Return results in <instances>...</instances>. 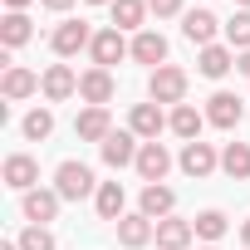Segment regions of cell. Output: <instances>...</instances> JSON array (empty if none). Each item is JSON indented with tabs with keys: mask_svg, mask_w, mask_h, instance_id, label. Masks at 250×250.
Instances as JSON below:
<instances>
[{
	"mask_svg": "<svg viewBox=\"0 0 250 250\" xmlns=\"http://www.w3.org/2000/svg\"><path fill=\"white\" fill-rule=\"evenodd\" d=\"M54 191H59L64 201H83V196H98V182H93V172H88L83 162H59Z\"/></svg>",
	"mask_w": 250,
	"mask_h": 250,
	"instance_id": "cell-1",
	"label": "cell"
},
{
	"mask_svg": "<svg viewBox=\"0 0 250 250\" xmlns=\"http://www.w3.org/2000/svg\"><path fill=\"white\" fill-rule=\"evenodd\" d=\"M147 93H152V103H182L187 98V74L172 69V64H162V69H152Z\"/></svg>",
	"mask_w": 250,
	"mask_h": 250,
	"instance_id": "cell-2",
	"label": "cell"
},
{
	"mask_svg": "<svg viewBox=\"0 0 250 250\" xmlns=\"http://www.w3.org/2000/svg\"><path fill=\"white\" fill-rule=\"evenodd\" d=\"M88 54H93V64H98V69H113L118 59H128V54H133V44L123 40V30H98V35H93V44H88Z\"/></svg>",
	"mask_w": 250,
	"mask_h": 250,
	"instance_id": "cell-3",
	"label": "cell"
},
{
	"mask_svg": "<svg viewBox=\"0 0 250 250\" xmlns=\"http://www.w3.org/2000/svg\"><path fill=\"white\" fill-rule=\"evenodd\" d=\"M167 128V118H162V103H133L128 113V133H138L143 143H157V133Z\"/></svg>",
	"mask_w": 250,
	"mask_h": 250,
	"instance_id": "cell-4",
	"label": "cell"
},
{
	"mask_svg": "<svg viewBox=\"0 0 250 250\" xmlns=\"http://www.w3.org/2000/svg\"><path fill=\"white\" fill-rule=\"evenodd\" d=\"M138 143H143L138 133H108L98 152H103V162H108V167H133V162H138V152H143Z\"/></svg>",
	"mask_w": 250,
	"mask_h": 250,
	"instance_id": "cell-5",
	"label": "cell"
},
{
	"mask_svg": "<svg viewBox=\"0 0 250 250\" xmlns=\"http://www.w3.org/2000/svg\"><path fill=\"white\" fill-rule=\"evenodd\" d=\"M49 44H54V54H59V59H69V54H79V49H88V44H93V30H88L83 20H64V25L54 30V40H49Z\"/></svg>",
	"mask_w": 250,
	"mask_h": 250,
	"instance_id": "cell-6",
	"label": "cell"
},
{
	"mask_svg": "<svg viewBox=\"0 0 250 250\" xmlns=\"http://www.w3.org/2000/svg\"><path fill=\"white\" fill-rule=\"evenodd\" d=\"M40 88H44V98H49V103H64V98H74V93H79V74H74L69 64H49V69H44V79H40Z\"/></svg>",
	"mask_w": 250,
	"mask_h": 250,
	"instance_id": "cell-7",
	"label": "cell"
},
{
	"mask_svg": "<svg viewBox=\"0 0 250 250\" xmlns=\"http://www.w3.org/2000/svg\"><path fill=\"white\" fill-rule=\"evenodd\" d=\"M133 167H138V177L152 187V182H162V177L172 172V152H167L162 143H143V152H138V162H133Z\"/></svg>",
	"mask_w": 250,
	"mask_h": 250,
	"instance_id": "cell-8",
	"label": "cell"
},
{
	"mask_svg": "<svg viewBox=\"0 0 250 250\" xmlns=\"http://www.w3.org/2000/svg\"><path fill=\"white\" fill-rule=\"evenodd\" d=\"M177 162H182V172H187V177H211V172L221 167L216 147H211V143H201V138H196V143H187Z\"/></svg>",
	"mask_w": 250,
	"mask_h": 250,
	"instance_id": "cell-9",
	"label": "cell"
},
{
	"mask_svg": "<svg viewBox=\"0 0 250 250\" xmlns=\"http://www.w3.org/2000/svg\"><path fill=\"white\" fill-rule=\"evenodd\" d=\"M59 191H44V187H35V191H25V201H20V211H25V221L30 226H44V221H54L59 216Z\"/></svg>",
	"mask_w": 250,
	"mask_h": 250,
	"instance_id": "cell-10",
	"label": "cell"
},
{
	"mask_svg": "<svg viewBox=\"0 0 250 250\" xmlns=\"http://www.w3.org/2000/svg\"><path fill=\"white\" fill-rule=\"evenodd\" d=\"M79 98H83L88 108H103V103L113 98V74L98 69V64H93L88 74H79Z\"/></svg>",
	"mask_w": 250,
	"mask_h": 250,
	"instance_id": "cell-11",
	"label": "cell"
},
{
	"mask_svg": "<svg viewBox=\"0 0 250 250\" xmlns=\"http://www.w3.org/2000/svg\"><path fill=\"white\" fill-rule=\"evenodd\" d=\"M147 240H157V221H147L143 211L118 221V245H128V250H143Z\"/></svg>",
	"mask_w": 250,
	"mask_h": 250,
	"instance_id": "cell-12",
	"label": "cell"
},
{
	"mask_svg": "<svg viewBox=\"0 0 250 250\" xmlns=\"http://www.w3.org/2000/svg\"><path fill=\"white\" fill-rule=\"evenodd\" d=\"M35 182H40V162L35 157H25V152L5 157V187L10 191H35Z\"/></svg>",
	"mask_w": 250,
	"mask_h": 250,
	"instance_id": "cell-13",
	"label": "cell"
},
{
	"mask_svg": "<svg viewBox=\"0 0 250 250\" xmlns=\"http://www.w3.org/2000/svg\"><path fill=\"white\" fill-rule=\"evenodd\" d=\"M245 118V103L235 98V93H211V108H206V123H216V128H235V123Z\"/></svg>",
	"mask_w": 250,
	"mask_h": 250,
	"instance_id": "cell-14",
	"label": "cell"
},
{
	"mask_svg": "<svg viewBox=\"0 0 250 250\" xmlns=\"http://www.w3.org/2000/svg\"><path fill=\"white\" fill-rule=\"evenodd\" d=\"M216 25H221V20H216L211 10H187V15H182V35H187L191 44H201V49L216 44Z\"/></svg>",
	"mask_w": 250,
	"mask_h": 250,
	"instance_id": "cell-15",
	"label": "cell"
},
{
	"mask_svg": "<svg viewBox=\"0 0 250 250\" xmlns=\"http://www.w3.org/2000/svg\"><path fill=\"white\" fill-rule=\"evenodd\" d=\"M191 240H196V226H191V221H182V216L157 221V245H162V250H187Z\"/></svg>",
	"mask_w": 250,
	"mask_h": 250,
	"instance_id": "cell-16",
	"label": "cell"
},
{
	"mask_svg": "<svg viewBox=\"0 0 250 250\" xmlns=\"http://www.w3.org/2000/svg\"><path fill=\"white\" fill-rule=\"evenodd\" d=\"M133 59L162 69V64H167V40H162L157 30H138V40H133Z\"/></svg>",
	"mask_w": 250,
	"mask_h": 250,
	"instance_id": "cell-17",
	"label": "cell"
},
{
	"mask_svg": "<svg viewBox=\"0 0 250 250\" xmlns=\"http://www.w3.org/2000/svg\"><path fill=\"white\" fill-rule=\"evenodd\" d=\"M172 206H177V191H172V187H162V182L143 187V216H147V221H167Z\"/></svg>",
	"mask_w": 250,
	"mask_h": 250,
	"instance_id": "cell-18",
	"label": "cell"
},
{
	"mask_svg": "<svg viewBox=\"0 0 250 250\" xmlns=\"http://www.w3.org/2000/svg\"><path fill=\"white\" fill-rule=\"evenodd\" d=\"M74 133H79L83 143H98V147H103V138L113 133L108 108H83V113H79V123H74Z\"/></svg>",
	"mask_w": 250,
	"mask_h": 250,
	"instance_id": "cell-19",
	"label": "cell"
},
{
	"mask_svg": "<svg viewBox=\"0 0 250 250\" xmlns=\"http://www.w3.org/2000/svg\"><path fill=\"white\" fill-rule=\"evenodd\" d=\"M201 123H206V118H201L191 103H177V108H172V118H167V128H172L182 143H196V138H201Z\"/></svg>",
	"mask_w": 250,
	"mask_h": 250,
	"instance_id": "cell-20",
	"label": "cell"
},
{
	"mask_svg": "<svg viewBox=\"0 0 250 250\" xmlns=\"http://www.w3.org/2000/svg\"><path fill=\"white\" fill-rule=\"evenodd\" d=\"M93 206H98V216L103 221H123V206H128V196H123V187L118 182H98V196H93Z\"/></svg>",
	"mask_w": 250,
	"mask_h": 250,
	"instance_id": "cell-21",
	"label": "cell"
},
{
	"mask_svg": "<svg viewBox=\"0 0 250 250\" xmlns=\"http://www.w3.org/2000/svg\"><path fill=\"white\" fill-rule=\"evenodd\" d=\"M196 69H201L206 79H226V74L235 69V54H230L226 44H206V49H201V59H196Z\"/></svg>",
	"mask_w": 250,
	"mask_h": 250,
	"instance_id": "cell-22",
	"label": "cell"
},
{
	"mask_svg": "<svg viewBox=\"0 0 250 250\" xmlns=\"http://www.w3.org/2000/svg\"><path fill=\"white\" fill-rule=\"evenodd\" d=\"M113 30H143L147 20V0H113Z\"/></svg>",
	"mask_w": 250,
	"mask_h": 250,
	"instance_id": "cell-23",
	"label": "cell"
},
{
	"mask_svg": "<svg viewBox=\"0 0 250 250\" xmlns=\"http://www.w3.org/2000/svg\"><path fill=\"white\" fill-rule=\"evenodd\" d=\"M221 172H226L230 182H245V177H250V143H226V152H221Z\"/></svg>",
	"mask_w": 250,
	"mask_h": 250,
	"instance_id": "cell-24",
	"label": "cell"
},
{
	"mask_svg": "<svg viewBox=\"0 0 250 250\" xmlns=\"http://www.w3.org/2000/svg\"><path fill=\"white\" fill-rule=\"evenodd\" d=\"M40 88V74H30V69H5V79H0V93H5V98H30Z\"/></svg>",
	"mask_w": 250,
	"mask_h": 250,
	"instance_id": "cell-25",
	"label": "cell"
},
{
	"mask_svg": "<svg viewBox=\"0 0 250 250\" xmlns=\"http://www.w3.org/2000/svg\"><path fill=\"white\" fill-rule=\"evenodd\" d=\"M30 40V15L25 10H10L5 20H0V44H5V49H20Z\"/></svg>",
	"mask_w": 250,
	"mask_h": 250,
	"instance_id": "cell-26",
	"label": "cell"
},
{
	"mask_svg": "<svg viewBox=\"0 0 250 250\" xmlns=\"http://www.w3.org/2000/svg\"><path fill=\"white\" fill-rule=\"evenodd\" d=\"M191 226H196V235H201V240H221L230 221H226V211H216V206H211V211H201Z\"/></svg>",
	"mask_w": 250,
	"mask_h": 250,
	"instance_id": "cell-27",
	"label": "cell"
},
{
	"mask_svg": "<svg viewBox=\"0 0 250 250\" xmlns=\"http://www.w3.org/2000/svg\"><path fill=\"white\" fill-rule=\"evenodd\" d=\"M49 133H54V113H49V108H35V113L25 118V138H30V143H44Z\"/></svg>",
	"mask_w": 250,
	"mask_h": 250,
	"instance_id": "cell-28",
	"label": "cell"
},
{
	"mask_svg": "<svg viewBox=\"0 0 250 250\" xmlns=\"http://www.w3.org/2000/svg\"><path fill=\"white\" fill-rule=\"evenodd\" d=\"M226 40H230L235 49H250V10H235V15H230V25H226Z\"/></svg>",
	"mask_w": 250,
	"mask_h": 250,
	"instance_id": "cell-29",
	"label": "cell"
},
{
	"mask_svg": "<svg viewBox=\"0 0 250 250\" xmlns=\"http://www.w3.org/2000/svg\"><path fill=\"white\" fill-rule=\"evenodd\" d=\"M20 250H54V235H49L44 226H25V235H20Z\"/></svg>",
	"mask_w": 250,
	"mask_h": 250,
	"instance_id": "cell-30",
	"label": "cell"
},
{
	"mask_svg": "<svg viewBox=\"0 0 250 250\" xmlns=\"http://www.w3.org/2000/svg\"><path fill=\"white\" fill-rule=\"evenodd\" d=\"M147 10L157 20H167V15H182V0H147Z\"/></svg>",
	"mask_w": 250,
	"mask_h": 250,
	"instance_id": "cell-31",
	"label": "cell"
},
{
	"mask_svg": "<svg viewBox=\"0 0 250 250\" xmlns=\"http://www.w3.org/2000/svg\"><path fill=\"white\" fill-rule=\"evenodd\" d=\"M40 5H44V10H59V15H64V10L74 5V0H40Z\"/></svg>",
	"mask_w": 250,
	"mask_h": 250,
	"instance_id": "cell-32",
	"label": "cell"
},
{
	"mask_svg": "<svg viewBox=\"0 0 250 250\" xmlns=\"http://www.w3.org/2000/svg\"><path fill=\"white\" fill-rule=\"evenodd\" d=\"M235 69H240V74L250 79V49H245V54H235Z\"/></svg>",
	"mask_w": 250,
	"mask_h": 250,
	"instance_id": "cell-33",
	"label": "cell"
},
{
	"mask_svg": "<svg viewBox=\"0 0 250 250\" xmlns=\"http://www.w3.org/2000/svg\"><path fill=\"white\" fill-rule=\"evenodd\" d=\"M240 240H245V250H250V216L240 221Z\"/></svg>",
	"mask_w": 250,
	"mask_h": 250,
	"instance_id": "cell-34",
	"label": "cell"
},
{
	"mask_svg": "<svg viewBox=\"0 0 250 250\" xmlns=\"http://www.w3.org/2000/svg\"><path fill=\"white\" fill-rule=\"evenodd\" d=\"M5 5H10V10H25V5H30V0H5Z\"/></svg>",
	"mask_w": 250,
	"mask_h": 250,
	"instance_id": "cell-35",
	"label": "cell"
},
{
	"mask_svg": "<svg viewBox=\"0 0 250 250\" xmlns=\"http://www.w3.org/2000/svg\"><path fill=\"white\" fill-rule=\"evenodd\" d=\"M0 250H20V240H5V245H0Z\"/></svg>",
	"mask_w": 250,
	"mask_h": 250,
	"instance_id": "cell-36",
	"label": "cell"
},
{
	"mask_svg": "<svg viewBox=\"0 0 250 250\" xmlns=\"http://www.w3.org/2000/svg\"><path fill=\"white\" fill-rule=\"evenodd\" d=\"M88 5H113V0H88Z\"/></svg>",
	"mask_w": 250,
	"mask_h": 250,
	"instance_id": "cell-37",
	"label": "cell"
},
{
	"mask_svg": "<svg viewBox=\"0 0 250 250\" xmlns=\"http://www.w3.org/2000/svg\"><path fill=\"white\" fill-rule=\"evenodd\" d=\"M235 5H240V10H250V0H235Z\"/></svg>",
	"mask_w": 250,
	"mask_h": 250,
	"instance_id": "cell-38",
	"label": "cell"
},
{
	"mask_svg": "<svg viewBox=\"0 0 250 250\" xmlns=\"http://www.w3.org/2000/svg\"><path fill=\"white\" fill-rule=\"evenodd\" d=\"M206 250H216V245H206Z\"/></svg>",
	"mask_w": 250,
	"mask_h": 250,
	"instance_id": "cell-39",
	"label": "cell"
}]
</instances>
